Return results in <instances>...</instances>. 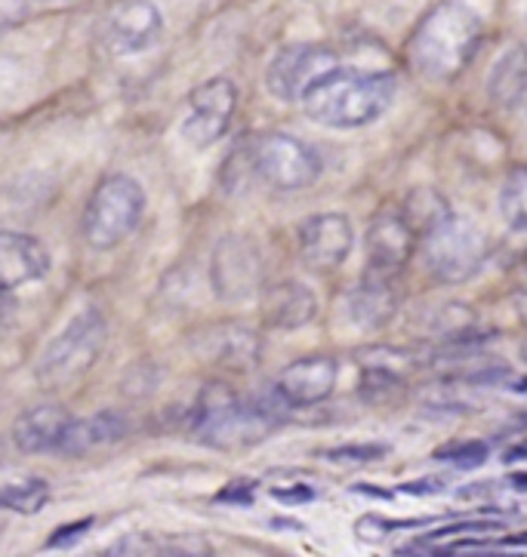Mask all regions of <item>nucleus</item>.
<instances>
[{"label": "nucleus", "instance_id": "28", "mask_svg": "<svg viewBox=\"0 0 527 557\" xmlns=\"http://www.w3.org/2000/svg\"><path fill=\"white\" fill-rule=\"evenodd\" d=\"M497 530H500L497 521H454L448 523V527H441V530H436V533H429L426 542L448 540V536H456V533H463V536H481V533H497Z\"/></svg>", "mask_w": 527, "mask_h": 557}, {"label": "nucleus", "instance_id": "15", "mask_svg": "<svg viewBox=\"0 0 527 557\" xmlns=\"http://www.w3.org/2000/svg\"><path fill=\"white\" fill-rule=\"evenodd\" d=\"M50 269H53V259L37 237L22 232L0 234V274H3L7 293L44 281Z\"/></svg>", "mask_w": 527, "mask_h": 557}, {"label": "nucleus", "instance_id": "10", "mask_svg": "<svg viewBox=\"0 0 527 557\" xmlns=\"http://www.w3.org/2000/svg\"><path fill=\"white\" fill-rule=\"evenodd\" d=\"M237 109V90L229 77H210L188 92V111L182 121V136L195 148L219 143L232 124Z\"/></svg>", "mask_w": 527, "mask_h": 557}, {"label": "nucleus", "instance_id": "36", "mask_svg": "<svg viewBox=\"0 0 527 557\" xmlns=\"http://www.w3.org/2000/svg\"><path fill=\"white\" fill-rule=\"evenodd\" d=\"M512 484L518 486V490H525V493H527V474H515V478H512Z\"/></svg>", "mask_w": 527, "mask_h": 557}, {"label": "nucleus", "instance_id": "19", "mask_svg": "<svg viewBox=\"0 0 527 557\" xmlns=\"http://www.w3.org/2000/svg\"><path fill=\"white\" fill-rule=\"evenodd\" d=\"M259 311H262V321L272 326V330H299L315 321V293L299 281H281L272 287L262 289V299H259Z\"/></svg>", "mask_w": 527, "mask_h": 557}, {"label": "nucleus", "instance_id": "22", "mask_svg": "<svg viewBox=\"0 0 527 557\" xmlns=\"http://www.w3.org/2000/svg\"><path fill=\"white\" fill-rule=\"evenodd\" d=\"M488 92L500 106H518L527 92V47H512L497 59L488 77Z\"/></svg>", "mask_w": 527, "mask_h": 557}, {"label": "nucleus", "instance_id": "8", "mask_svg": "<svg viewBox=\"0 0 527 557\" xmlns=\"http://www.w3.org/2000/svg\"><path fill=\"white\" fill-rule=\"evenodd\" d=\"M340 72V55L321 44H293L269 62L266 87L281 102H303L321 81Z\"/></svg>", "mask_w": 527, "mask_h": 557}, {"label": "nucleus", "instance_id": "12", "mask_svg": "<svg viewBox=\"0 0 527 557\" xmlns=\"http://www.w3.org/2000/svg\"><path fill=\"white\" fill-rule=\"evenodd\" d=\"M352 244H355V228L343 213L309 216L296 232L299 256L315 271L340 269L352 252Z\"/></svg>", "mask_w": 527, "mask_h": 557}, {"label": "nucleus", "instance_id": "7", "mask_svg": "<svg viewBox=\"0 0 527 557\" xmlns=\"http://www.w3.org/2000/svg\"><path fill=\"white\" fill-rule=\"evenodd\" d=\"M250 170L274 191H299L321 176V158L287 133H262L250 145Z\"/></svg>", "mask_w": 527, "mask_h": 557}, {"label": "nucleus", "instance_id": "14", "mask_svg": "<svg viewBox=\"0 0 527 557\" xmlns=\"http://www.w3.org/2000/svg\"><path fill=\"white\" fill-rule=\"evenodd\" d=\"M340 367L328 355H309L287 363L278 379H274V392L284 397L287 407H315L321 400H328L336 388Z\"/></svg>", "mask_w": 527, "mask_h": 557}, {"label": "nucleus", "instance_id": "26", "mask_svg": "<svg viewBox=\"0 0 527 557\" xmlns=\"http://www.w3.org/2000/svg\"><path fill=\"white\" fill-rule=\"evenodd\" d=\"M382 456H389V444H373V441H358V444H346V447H333L321 453V459L343 468L373 466Z\"/></svg>", "mask_w": 527, "mask_h": 557}, {"label": "nucleus", "instance_id": "4", "mask_svg": "<svg viewBox=\"0 0 527 557\" xmlns=\"http://www.w3.org/2000/svg\"><path fill=\"white\" fill-rule=\"evenodd\" d=\"M146 213V191L127 173H111L93 188L84 207L81 232L93 250H114L139 228Z\"/></svg>", "mask_w": 527, "mask_h": 557}, {"label": "nucleus", "instance_id": "23", "mask_svg": "<svg viewBox=\"0 0 527 557\" xmlns=\"http://www.w3.org/2000/svg\"><path fill=\"white\" fill-rule=\"evenodd\" d=\"M401 213L407 216V222L417 228L419 237H429L432 232H438L444 222H451L454 213H451V203L448 198L436 191V188H414L407 198L399 203Z\"/></svg>", "mask_w": 527, "mask_h": 557}, {"label": "nucleus", "instance_id": "9", "mask_svg": "<svg viewBox=\"0 0 527 557\" xmlns=\"http://www.w3.org/2000/svg\"><path fill=\"white\" fill-rule=\"evenodd\" d=\"M262 256L244 234H225L210 259V284L222 302H244L262 289Z\"/></svg>", "mask_w": 527, "mask_h": 557}, {"label": "nucleus", "instance_id": "20", "mask_svg": "<svg viewBox=\"0 0 527 557\" xmlns=\"http://www.w3.org/2000/svg\"><path fill=\"white\" fill-rule=\"evenodd\" d=\"M355 358H358L364 382L370 388L401 385L414 370L432 360L429 355H422L419 348H401V345H367V348H358Z\"/></svg>", "mask_w": 527, "mask_h": 557}, {"label": "nucleus", "instance_id": "16", "mask_svg": "<svg viewBox=\"0 0 527 557\" xmlns=\"http://www.w3.org/2000/svg\"><path fill=\"white\" fill-rule=\"evenodd\" d=\"M74 416L62 404H35L22 410L13 422V444L19 453L40 456V453H59L62 437L69 432Z\"/></svg>", "mask_w": 527, "mask_h": 557}, {"label": "nucleus", "instance_id": "11", "mask_svg": "<svg viewBox=\"0 0 527 557\" xmlns=\"http://www.w3.org/2000/svg\"><path fill=\"white\" fill-rule=\"evenodd\" d=\"M417 228L407 222L401 207H385L367 228V269L395 277L417 252Z\"/></svg>", "mask_w": 527, "mask_h": 557}, {"label": "nucleus", "instance_id": "2", "mask_svg": "<svg viewBox=\"0 0 527 557\" xmlns=\"http://www.w3.org/2000/svg\"><path fill=\"white\" fill-rule=\"evenodd\" d=\"M395 92H399L395 74L340 69L303 99V109L315 124L330 129H358L380 121L392 109Z\"/></svg>", "mask_w": 527, "mask_h": 557}, {"label": "nucleus", "instance_id": "13", "mask_svg": "<svg viewBox=\"0 0 527 557\" xmlns=\"http://www.w3.org/2000/svg\"><path fill=\"white\" fill-rule=\"evenodd\" d=\"M164 35V16L155 3H121L106 18V47L114 55L151 50Z\"/></svg>", "mask_w": 527, "mask_h": 557}, {"label": "nucleus", "instance_id": "33", "mask_svg": "<svg viewBox=\"0 0 527 557\" xmlns=\"http://www.w3.org/2000/svg\"><path fill=\"white\" fill-rule=\"evenodd\" d=\"M448 486V478H422V481H410V484H401V493L407 496H432V493H441Z\"/></svg>", "mask_w": 527, "mask_h": 557}, {"label": "nucleus", "instance_id": "39", "mask_svg": "<svg viewBox=\"0 0 527 557\" xmlns=\"http://www.w3.org/2000/svg\"><path fill=\"white\" fill-rule=\"evenodd\" d=\"M522 111H525V117H527V92H525V99H522Z\"/></svg>", "mask_w": 527, "mask_h": 557}, {"label": "nucleus", "instance_id": "37", "mask_svg": "<svg viewBox=\"0 0 527 557\" xmlns=\"http://www.w3.org/2000/svg\"><path fill=\"white\" fill-rule=\"evenodd\" d=\"M518 287L527 289V262L522 265V269H518Z\"/></svg>", "mask_w": 527, "mask_h": 557}, {"label": "nucleus", "instance_id": "3", "mask_svg": "<svg viewBox=\"0 0 527 557\" xmlns=\"http://www.w3.org/2000/svg\"><path fill=\"white\" fill-rule=\"evenodd\" d=\"M481 44V18L469 7L441 3L429 10L410 40V59L417 72L436 84H448L473 62Z\"/></svg>", "mask_w": 527, "mask_h": 557}, {"label": "nucleus", "instance_id": "30", "mask_svg": "<svg viewBox=\"0 0 527 557\" xmlns=\"http://www.w3.org/2000/svg\"><path fill=\"white\" fill-rule=\"evenodd\" d=\"M269 493H272V499H278V503H284V505H306V503H311L315 496H318V493H315V490L306 484L272 486Z\"/></svg>", "mask_w": 527, "mask_h": 557}, {"label": "nucleus", "instance_id": "24", "mask_svg": "<svg viewBox=\"0 0 527 557\" xmlns=\"http://www.w3.org/2000/svg\"><path fill=\"white\" fill-rule=\"evenodd\" d=\"M500 216L515 232H527V163L512 166L500 185Z\"/></svg>", "mask_w": 527, "mask_h": 557}, {"label": "nucleus", "instance_id": "29", "mask_svg": "<svg viewBox=\"0 0 527 557\" xmlns=\"http://www.w3.org/2000/svg\"><path fill=\"white\" fill-rule=\"evenodd\" d=\"M90 527H93V518H81V521L62 523L53 536L47 540V548H72V545H77V542L90 533Z\"/></svg>", "mask_w": 527, "mask_h": 557}, {"label": "nucleus", "instance_id": "1", "mask_svg": "<svg viewBox=\"0 0 527 557\" xmlns=\"http://www.w3.org/2000/svg\"><path fill=\"white\" fill-rule=\"evenodd\" d=\"M287 413L291 407L272 385L250 400H241L229 385L210 382L204 385V392H198L188 422H192V434L204 447L232 449L259 444L287 419Z\"/></svg>", "mask_w": 527, "mask_h": 557}, {"label": "nucleus", "instance_id": "32", "mask_svg": "<svg viewBox=\"0 0 527 557\" xmlns=\"http://www.w3.org/2000/svg\"><path fill=\"white\" fill-rule=\"evenodd\" d=\"M389 530H395V523L392 521H380L377 515H370V518H364V521H358V527H355V533H358V540L364 542H380Z\"/></svg>", "mask_w": 527, "mask_h": 557}, {"label": "nucleus", "instance_id": "34", "mask_svg": "<svg viewBox=\"0 0 527 557\" xmlns=\"http://www.w3.org/2000/svg\"><path fill=\"white\" fill-rule=\"evenodd\" d=\"M503 462L506 466H515V462H527V441H518L515 447H510L503 453Z\"/></svg>", "mask_w": 527, "mask_h": 557}, {"label": "nucleus", "instance_id": "18", "mask_svg": "<svg viewBox=\"0 0 527 557\" xmlns=\"http://www.w3.org/2000/svg\"><path fill=\"white\" fill-rule=\"evenodd\" d=\"M399 299V287H395L392 274L367 269L361 284L352 289V296H348V318H352V324H358L361 330H380L395 318Z\"/></svg>", "mask_w": 527, "mask_h": 557}, {"label": "nucleus", "instance_id": "6", "mask_svg": "<svg viewBox=\"0 0 527 557\" xmlns=\"http://www.w3.org/2000/svg\"><path fill=\"white\" fill-rule=\"evenodd\" d=\"M491 256V240L485 228L466 216H454L438 232L422 237V259L429 274L441 284H463Z\"/></svg>", "mask_w": 527, "mask_h": 557}, {"label": "nucleus", "instance_id": "31", "mask_svg": "<svg viewBox=\"0 0 527 557\" xmlns=\"http://www.w3.org/2000/svg\"><path fill=\"white\" fill-rule=\"evenodd\" d=\"M254 481H235V484L222 486L217 493V503H237V505H247L254 499Z\"/></svg>", "mask_w": 527, "mask_h": 557}, {"label": "nucleus", "instance_id": "35", "mask_svg": "<svg viewBox=\"0 0 527 557\" xmlns=\"http://www.w3.org/2000/svg\"><path fill=\"white\" fill-rule=\"evenodd\" d=\"M155 557H198V555H195V552H188V548H180V545H176V548H164V552H158Z\"/></svg>", "mask_w": 527, "mask_h": 557}, {"label": "nucleus", "instance_id": "27", "mask_svg": "<svg viewBox=\"0 0 527 557\" xmlns=\"http://www.w3.org/2000/svg\"><path fill=\"white\" fill-rule=\"evenodd\" d=\"M488 456H491V447H488L485 441H454V444H448V447L436 449V459H441V462H448V466L454 468L485 466Z\"/></svg>", "mask_w": 527, "mask_h": 557}, {"label": "nucleus", "instance_id": "5", "mask_svg": "<svg viewBox=\"0 0 527 557\" xmlns=\"http://www.w3.org/2000/svg\"><path fill=\"white\" fill-rule=\"evenodd\" d=\"M109 339V326L99 308H84L56 336L37 360V382L44 388H65L90 370Z\"/></svg>", "mask_w": 527, "mask_h": 557}, {"label": "nucleus", "instance_id": "21", "mask_svg": "<svg viewBox=\"0 0 527 557\" xmlns=\"http://www.w3.org/2000/svg\"><path fill=\"white\" fill-rule=\"evenodd\" d=\"M127 432V419L121 413H111V410L90 416V419H74L72 425H69V432H65V437H62L59 453L62 456H87L93 449L118 444Z\"/></svg>", "mask_w": 527, "mask_h": 557}, {"label": "nucleus", "instance_id": "38", "mask_svg": "<svg viewBox=\"0 0 527 557\" xmlns=\"http://www.w3.org/2000/svg\"><path fill=\"white\" fill-rule=\"evenodd\" d=\"M506 542H515V545H527V533H522V536H515V540H506Z\"/></svg>", "mask_w": 527, "mask_h": 557}, {"label": "nucleus", "instance_id": "17", "mask_svg": "<svg viewBox=\"0 0 527 557\" xmlns=\"http://www.w3.org/2000/svg\"><path fill=\"white\" fill-rule=\"evenodd\" d=\"M195 348L204 358H210L225 370H235V373L254 370L259 363V355H262L259 336L241 324H219L204 330L195 342Z\"/></svg>", "mask_w": 527, "mask_h": 557}, {"label": "nucleus", "instance_id": "25", "mask_svg": "<svg viewBox=\"0 0 527 557\" xmlns=\"http://www.w3.org/2000/svg\"><path fill=\"white\" fill-rule=\"evenodd\" d=\"M0 503H3L7 511H13V515L32 518V515H37L44 505L50 503V484L40 481V478L10 481V484L3 486V493H0Z\"/></svg>", "mask_w": 527, "mask_h": 557}]
</instances>
